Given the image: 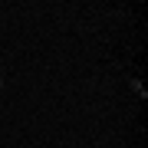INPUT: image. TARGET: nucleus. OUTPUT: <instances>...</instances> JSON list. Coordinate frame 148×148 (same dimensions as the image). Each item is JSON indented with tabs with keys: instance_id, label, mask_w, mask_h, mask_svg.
I'll list each match as a JSON object with an SVG mask.
<instances>
[{
	"instance_id": "nucleus-1",
	"label": "nucleus",
	"mask_w": 148,
	"mask_h": 148,
	"mask_svg": "<svg viewBox=\"0 0 148 148\" xmlns=\"http://www.w3.org/2000/svg\"><path fill=\"white\" fill-rule=\"evenodd\" d=\"M132 92H135V95H142V99H148V89H145V82H142V79H132Z\"/></svg>"
},
{
	"instance_id": "nucleus-2",
	"label": "nucleus",
	"mask_w": 148,
	"mask_h": 148,
	"mask_svg": "<svg viewBox=\"0 0 148 148\" xmlns=\"http://www.w3.org/2000/svg\"><path fill=\"white\" fill-rule=\"evenodd\" d=\"M0 92H3V69H0Z\"/></svg>"
}]
</instances>
